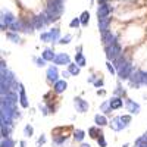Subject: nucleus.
Segmentation results:
<instances>
[{"mask_svg": "<svg viewBox=\"0 0 147 147\" xmlns=\"http://www.w3.org/2000/svg\"><path fill=\"white\" fill-rule=\"evenodd\" d=\"M46 12L52 16L53 21L59 19V16L62 15V12H63V0H49Z\"/></svg>", "mask_w": 147, "mask_h": 147, "instance_id": "nucleus-1", "label": "nucleus"}, {"mask_svg": "<svg viewBox=\"0 0 147 147\" xmlns=\"http://www.w3.org/2000/svg\"><path fill=\"white\" fill-rule=\"evenodd\" d=\"M128 122H131V116L129 115H125V116H118L115 118L112 122H110V128L113 131H121L128 127Z\"/></svg>", "mask_w": 147, "mask_h": 147, "instance_id": "nucleus-2", "label": "nucleus"}, {"mask_svg": "<svg viewBox=\"0 0 147 147\" xmlns=\"http://www.w3.org/2000/svg\"><path fill=\"white\" fill-rule=\"evenodd\" d=\"M105 50H106V56H107V59L109 60H113L115 59H118L119 56H122V50H121V46L118 44V43H115V44H110V46H106L105 47Z\"/></svg>", "mask_w": 147, "mask_h": 147, "instance_id": "nucleus-3", "label": "nucleus"}, {"mask_svg": "<svg viewBox=\"0 0 147 147\" xmlns=\"http://www.w3.org/2000/svg\"><path fill=\"white\" fill-rule=\"evenodd\" d=\"M132 71H134V69H132L131 63H129V62H125L124 65H122V66L118 69V75H119L121 80H128V78L131 77Z\"/></svg>", "mask_w": 147, "mask_h": 147, "instance_id": "nucleus-4", "label": "nucleus"}, {"mask_svg": "<svg viewBox=\"0 0 147 147\" xmlns=\"http://www.w3.org/2000/svg\"><path fill=\"white\" fill-rule=\"evenodd\" d=\"M74 106H75L77 112H81V113L88 109V103L85 100H82L81 97H75V99H74Z\"/></svg>", "mask_w": 147, "mask_h": 147, "instance_id": "nucleus-5", "label": "nucleus"}, {"mask_svg": "<svg viewBox=\"0 0 147 147\" xmlns=\"http://www.w3.org/2000/svg\"><path fill=\"white\" fill-rule=\"evenodd\" d=\"M15 21H16L15 16L12 15L10 12H3V13H2V28L5 30V24H6V27H10Z\"/></svg>", "mask_w": 147, "mask_h": 147, "instance_id": "nucleus-6", "label": "nucleus"}, {"mask_svg": "<svg viewBox=\"0 0 147 147\" xmlns=\"http://www.w3.org/2000/svg\"><path fill=\"white\" fill-rule=\"evenodd\" d=\"M102 40H103V44L106 47V46H110V44H115L116 43V37L110 31H106V32H102Z\"/></svg>", "mask_w": 147, "mask_h": 147, "instance_id": "nucleus-7", "label": "nucleus"}, {"mask_svg": "<svg viewBox=\"0 0 147 147\" xmlns=\"http://www.w3.org/2000/svg\"><path fill=\"white\" fill-rule=\"evenodd\" d=\"M110 12H112V7H110L106 2L105 3H100L99 9H97V16L99 18H103V16H109Z\"/></svg>", "mask_w": 147, "mask_h": 147, "instance_id": "nucleus-8", "label": "nucleus"}, {"mask_svg": "<svg viewBox=\"0 0 147 147\" xmlns=\"http://www.w3.org/2000/svg\"><path fill=\"white\" fill-rule=\"evenodd\" d=\"M53 62H55L56 65H69V63H71V59H69V56H68V55L60 53V55H57V56L55 57Z\"/></svg>", "mask_w": 147, "mask_h": 147, "instance_id": "nucleus-9", "label": "nucleus"}, {"mask_svg": "<svg viewBox=\"0 0 147 147\" xmlns=\"http://www.w3.org/2000/svg\"><path fill=\"white\" fill-rule=\"evenodd\" d=\"M57 75H59V72H57L56 66H50L47 69V80L50 82H56L57 81Z\"/></svg>", "mask_w": 147, "mask_h": 147, "instance_id": "nucleus-10", "label": "nucleus"}, {"mask_svg": "<svg viewBox=\"0 0 147 147\" xmlns=\"http://www.w3.org/2000/svg\"><path fill=\"white\" fill-rule=\"evenodd\" d=\"M109 24H110V18H109V16L99 18V28H100V31H102V32L109 31Z\"/></svg>", "mask_w": 147, "mask_h": 147, "instance_id": "nucleus-11", "label": "nucleus"}, {"mask_svg": "<svg viewBox=\"0 0 147 147\" xmlns=\"http://www.w3.org/2000/svg\"><path fill=\"white\" fill-rule=\"evenodd\" d=\"M125 105H127V109H128V112H131V113H138L140 112V106L136 103V102H132V100H127L125 102Z\"/></svg>", "mask_w": 147, "mask_h": 147, "instance_id": "nucleus-12", "label": "nucleus"}, {"mask_svg": "<svg viewBox=\"0 0 147 147\" xmlns=\"http://www.w3.org/2000/svg\"><path fill=\"white\" fill-rule=\"evenodd\" d=\"M19 102H21V106L22 107H28V100H27V94H25V90L24 87L19 84Z\"/></svg>", "mask_w": 147, "mask_h": 147, "instance_id": "nucleus-13", "label": "nucleus"}, {"mask_svg": "<svg viewBox=\"0 0 147 147\" xmlns=\"http://www.w3.org/2000/svg\"><path fill=\"white\" fill-rule=\"evenodd\" d=\"M66 87H68V84H66L65 80H60V81L57 80L55 82V93H62V91L66 90Z\"/></svg>", "mask_w": 147, "mask_h": 147, "instance_id": "nucleus-14", "label": "nucleus"}, {"mask_svg": "<svg viewBox=\"0 0 147 147\" xmlns=\"http://www.w3.org/2000/svg\"><path fill=\"white\" fill-rule=\"evenodd\" d=\"M109 103H110V106H112V109H119V107H122V105H124L121 97H112V99L109 100Z\"/></svg>", "mask_w": 147, "mask_h": 147, "instance_id": "nucleus-15", "label": "nucleus"}, {"mask_svg": "<svg viewBox=\"0 0 147 147\" xmlns=\"http://www.w3.org/2000/svg\"><path fill=\"white\" fill-rule=\"evenodd\" d=\"M88 134H90V137H93V138H99L103 132L100 131V127L97 125V127H91V128L88 129Z\"/></svg>", "mask_w": 147, "mask_h": 147, "instance_id": "nucleus-16", "label": "nucleus"}, {"mask_svg": "<svg viewBox=\"0 0 147 147\" xmlns=\"http://www.w3.org/2000/svg\"><path fill=\"white\" fill-rule=\"evenodd\" d=\"M94 122H96L99 127L107 125V119H106V116H103V115H96V116H94Z\"/></svg>", "mask_w": 147, "mask_h": 147, "instance_id": "nucleus-17", "label": "nucleus"}, {"mask_svg": "<svg viewBox=\"0 0 147 147\" xmlns=\"http://www.w3.org/2000/svg\"><path fill=\"white\" fill-rule=\"evenodd\" d=\"M43 57H44L46 60H55L56 55H55V52L52 50V49H46V50L43 52Z\"/></svg>", "mask_w": 147, "mask_h": 147, "instance_id": "nucleus-18", "label": "nucleus"}, {"mask_svg": "<svg viewBox=\"0 0 147 147\" xmlns=\"http://www.w3.org/2000/svg\"><path fill=\"white\" fill-rule=\"evenodd\" d=\"M80 19H81V25H82V27L88 25V19H90V13H88V10H84L82 13H81V16H80Z\"/></svg>", "mask_w": 147, "mask_h": 147, "instance_id": "nucleus-19", "label": "nucleus"}, {"mask_svg": "<svg viewBox=\"0 0 147 147\" xmlns=\"http://www.w3.org/2000/svg\"><path fill=\"white\" fill-rule=\"evenodd\" d=\"M80 65L78 63H69L68 65V71L72 74V75H78V74H80Z\"/></svg>", "mask_w": 147, "mask_h": 147, "instance_id": "nucleus-20", "label": "nucleus"}, {"mask_svg": "<svg viewBox=\"0 0 147 147\" xmlns=\"http://www.w3.org/2000/svg\"><path fill=\"white\" fill-rule=\"evenodd\" d=\"M75 62H77L80 66H85V57L82 56L81 52H78V53L75 55Z\"/></svg>", "mask_w": 147, "mask_h": 147, "instance_id": "nucleus-21", "label": "nucleus"}, {"mask_svg": "<svg viewBox=\"0 0 147 147\" xmlns=\"http://www.w3.org/2000/svg\"><path fill=\"white\" fill-rule=\"evenodd\" d=\"M40 40H41V41H44V43H52V41H53V38H52L50 31H49V32H43V34L40 35Z\"/></svg>", "mask_w": 147, "mask_h": 147, "instance_id": "nucleus-22", "label": "nucleus"}, {"mask_svg": "<svg viewBox=\"0 0 147 147\" xmlns=\"http://www.w3.org/2000/svg\"><path fill=\"white\" fill-rule=\"evenodd\" d=\"M84 134H85V132H84L82 129H78V131H75V134H74V138H75L77 141H82L84 137H85Z\"/></svg>", "mask_w": 147, "mask_h": 147, "instance_id": "nucleus-23", "label": "nucleus"}, {"mask_svg": "<svg viewBox=\"0 0 147 147\" xmlns=\"http://www.w3.org/2000/svg\"><path fill=\"white\" fill-rule=\"evenodd\" d=\"M13 146H15V143L12 141L9 137L3 138V141H2V147H13Z\"/></svg>", "mask_w": 147, "mask_h": 147, "instance_id": "nucleus-24", "label": "nucleus"}, {"mask_svg": "<svg viewBox=\"0 0 147 147\" xmlns=\"http://www.w3.org/2000/svg\"><path fill=\"white\" fill-rule=\"evenodd\" d=\"M102 110H103L105 113L112 112V106H110V103H109V102H105V103L102 105Z\"/></svg>", "mask_w": 147, "mask_h": 147, "instance_id": "nucleus-25", "label": "nucleus"}, {"mask_svg": "<svg viewBox=\"0 0 147 147\" xmlns=\"http://www.w3.org/2000/svg\"><path fill=\"white\" fill-rule=\"evenodd\" d=\"M7 38H10L13 43H19V41H21L19 35H16V34H12V32H7Z\"/></svg>", "mask_w": 147, "mask_h": 147, "instance_id": "nucleus-26", "label": "nucleus"}, {"mask_svg": "<svg viewBox=\"0 0 147 147\" xmlns=\"http://www.w3.org/2000/svg\"><path fill=\"white\" fill-rule=\"evenodd\" d=\"M50 34H52V38H53V41H56V40L59 38V35H60V32H59V30H57V28H53V30L50 31Z\"/></svg>", "mask_w": 147, "mask_h": 147, "instance_id": "nucleus-27", "label": "nucleus"}, {"mask_svg": "<svg viewBox=\"0 0 147 147\" xmlns=\"http://www.w3.org/2000/svg\"><path fill=\"white\" fill-rule=\"evenodd\" d=\"M80 24H81V19L80 18H74L72 21H71V28H75V27H80Z\"/></svg>", "mask_w": 147, "mask_h": 147, "instance_id": "nucleus-28", "label": "nucleus"}, {"mask_svg": "<svg viewBox=\"0 0 147 147\" xmlns=\"http://www.w3.org/2000/svg\"><path fill=\"white\" fill-rule=\"evenodd\" d=\"M24 134H25V137H31L32 136V127L27 125L25 128H24Z\"/></svg>", "mask_w": 147, "mask_h": 147, "instance_id": "nucleus-29", "label": "nucleus"}, {"mask_svg": "<svg viewBox=\"0 0 147 147\" xmlns=\"http://www.w3.org/2000/svg\"><path fill=\"white\" fill-rule=\"evenodd\" d=\"M97 143H99V146H102V147H106L107 146V143H106V140H105V137H103V134L97 138Z\"/></svg>", "mask_w": 147, "mask_h": 147, "instance_id": "nucleus-30", "label": "nucleus"}, {"mask_svg": "<svg viewBox=\"0 0 147 147\" xmlns=\"http://www.w3.org/2000/svg\"><path fill=\"white\" fill-rule=\"evenodd\" d=\"M71 38H72V35H71V34H68L66 37H63V38H60V41H59V43H60V44H68Z\"/></svg>", "mask_w": 147, "mask_h": 147, "instance_id": "nucleus-31", "label": "nucleus"}, {"mask_svg": "<svg viewBox=\"0 0 147 147\" xmlns=\"http://www.w3.org/2000/svg\"><path fill=\"white\" fill-rule=\"evenodd\" d=\"M34 60H35L37 66H44V63H46V59H44V57H43V59H40V57H35Z\"/></svg>", "mask_w": 147, "mask_h": 147, "instance_id": "nucleus-32", "label": "nucleus"}, {"mask_svg": "<svg viewBox=\"0 0 147 147\" xmlns=\"http://www.w3.org/2000/svg\"><path fill=\"white\" fill-rule=\"evenodd\" d=\"M107 69H109L110 74H115V66H112V63H110V62L107 63Z\"/></svg>", "mask_w": 147, "mask_h": 147, "instance_id": "nucleus-33", "label": "nucleus"}, {"mask_svg": "<svg viewBox=\"0 0 147 147\" xmlns=\"http://www.w3.org/2000/svg\"><path fill=\"white\" fill-rule=\"evenodd\" d=\"M94 85H96V87H102V85H103V80H97L94 82Z\"/></svg>", "mask_w": 147, "mask_h": 147, "instance_id": "nucleus-34", "label": "nucleus"}, {"mask_svg": "<svg viewBox=\"0 0 147 147\" xmlns=\"http://www.w3.org/2000/svg\"><path fill=\"white\" fill-rule=\"evenodd\" d=\"M46 143V138L44 137H40V140H38V146H41V144H44Z\"/></svg>", "mask_w": 147, "mask_h": 147, "instance_id": "nucleus-35", "label": "nucleus"}, {"mask_svg": "<svg viewBox=\"0 0 147 147\" xmlns=\"http://www.w3.org/2000/svg\"><path fill=\"white\" fill-rule=\"evenodd\" d=\"M69 74H71V72H69V71H66V72H65V71H63V72H62V75H63V77H65V78H68V75H69Z\"/></svg>", "mask_w": 147, "mask_h": 147, "instance_id": "nucleus-36", "label": "nucleus"}, {"mask_svg": "<svg viewBox=\"0 0 147 147\" xmlns=\"http://www.w3.org/2000/svg\"><path fill=\"white\" fill-rule=\"evenodd\" d=\"M81 147H91L90 144H81Z\"/></svg>", "mask_w": 147, "mask_h": 147, "instance_id": "nucleus-37", "label": "nucleus"}, {"mask_svg": "<svg viewBox=\"0 0 147 147\" xmlns=\"http://www.w3.org/2000/svg\"><path fill=\"white\" fill-rule=\"evenodd\" d=\"M21 147H25V141H21Z\"/></svg>", "mask_w": 147, "mask_h": 147, "instance_id": "nucleus-38", "label": "nucleus"}, {"mask_svg": "<svg viewBox=\"0 0 147 147\" xmlns=\"http://www.w3.org/2000/svg\"><path fill=\"white\" fill-rule=\"evenodd\" d=\"M106 2V0H99V3H105Z\"/></svg>", "mask_w": 147, "mask_h": 147, "instance_id": "nucleus-39", "label": "nucleus"}, {"mask_svg": "<svg viewBox=\"0 0 147 147\" xmlns=\"http://www.w3.org/2000/svg\"><path fill=\"white\" fill-rule=\"evenodd\" d=\"M124 147H128V144H125V146H124Z\"/></svg>", "mask_w": 147, "mask_h": 147, "instance_id": "nucleus-40", "label": "nucleus"}]
</instances>
